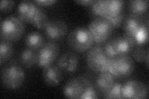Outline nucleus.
<instances>
[{
  "mask_svg": "<svg viewBox=\"0 0 149 99\" xmlns=\"http://www.w3.org/2000/svg\"><path fill=\"white\" fill-rule=\"evenodd\" d=\"M67 41L74 51L80 53L89 50L95 42L90 30L85 27L73 29L69 33Z\"/></svg>",
  "mask_w": 149,
  "mask_h": 99,
  "instance_id": "f257e3e1",
  "label": "nucleus"
},
{
  "mask_svg": "<svg viewBox=\"0 0 149 99\" xmlns=\"http://www.w3.org/2000/svg\"><path fill=\"white\" fill-rule=\"evenodd\" d=\"M25 32V25L18 17L11 16L1 23V38L10 42L19 40Z\"/></svg>",
  "mask_w": 149,
  "mask_h": 99,
  "instance_id": "f03ea898",
  "label": "nucleus"
},
{
  "mask_svg": "<svg viewBox=\"0 0 149 99\" xmlns=\"http://www.w3.org/2000/svg\"><path fill=\"white\" fill-rule=\"evenodd\" d=\"M134 70V63L129 55H118L110 60L108 71L114 78L124 79L132 74Z\"/></svg>",
  "mask_w": 149,
  "mask_h": 99,
  "instance_id": "7ed1b4c3",
  "label": "nucleus"
},
{
  "mask_svg": "<svg viewBox=\"0 0 149 99\" xmlns=\"http://www.w3.org/2000/svg\"><path fill=\"white\" fill-rule=\"evenodd\" d=\"M88 30L93 37L94 42L98 45H101L109 40L114 29L106 19L98 17L90 23Z\"/></svg>",
  "mask_w": 149,
  "mask_h": 99,
  "instance_id": "20e7f679",
  "label": "nucleus"
},
{
  "mask_svg": "<svg viewBox=\"0 0 149 99\" xmlns=\"http://www.w3.org/2000/svg\"><path fill=\"white\" fill-rule=\"evenodd\" d=\"M110 60L100 45L91 47L86 55L88 67L97 73L108 71Z\"/></svg>",
  "mask_w": 149,
  "mask_h": 99,
  "instance_id": "39448f33",
  "label": "nucleus"
},
{
  "mask_svg": "<svg viewBox=\"0 0 149 99\" xmlns=\"http://www.w3.org/2000/svg\"><path fill=\"white\" fill-rule=\"evenodd\" d=\"M25 79V73L19 66L10 64L1 71V81L9 90H16L21 87Z\"/></svg>",
  "mask_w": 149,
  "mask_h": 99,
  "instance_id": "423d86ee",
  "label": "nucleus"
},
{
  "mask_svg": "<svg viewBox=\"0 0 149 99\" xmlns=\"http://www.w3.org/2000/svg\"><path fill=\"white\" fill-rule=\"evenodd\" d=\"M91 84L89 80L84 77L73 78L65 84L63 89L64 96L69 98L80 99L86 88Z\"/></svg>",
  "mask_w": 149,
  "mask_h": 99,
  "instance_id": "0eeeda50",
  "label": "nucleus"
},
{
  "mask_svg": "<svg viewBox=\"0 0 149 99\" xmlns=\"http://www.w3.org/2000/svg\"><path fill=\"white\" fill-rule=\"evenodd\" d=\"M37 53V66L40 68H44L52 64L58 57L59 54L58 46L54 42H47Z\"/></svg>",
  "mask_w": 149,
  "mask_h": 99,
  "instance_id": "6e6552de",
  "label": "nucleus"
},
{
  "mask_svg": "<svg viewBox=\"0 0 149 99\" xmlns=\"http://www.w3.org/2000/svg\"><path fill=\"white\" fill-rule=\"evenodd\" d=\"M147 95V87L141 82L129 81L123 84V98H145Z\"/></svg>",
  "mask_w": 149,
  "mask_h": 99,
  "instance_id": "1a4fd4ad",
  "label": "nucleus"
},
{
  "mask_svg": "<svg viewBox=\"0 0 149 99\" xmlns=\"http://www.w3.org/2000/svg\"><path fill=\"white\" fill-rule=\"evenodd\" d=\"M41 8L35 3L30 1H22L19 4L17 12L18 17L24 22L32 24Z\"/></svg>",
  "mask_w": 149,
  "mask_h": 99,
  "instance_id": "9d476101",
  "label": "nucleus"
},
{
  "mask_svg": "<svg viewBox=\"0 0 149 99\" xmlns=\"http://www.w3.org/2000/svg\"><path fill=\"white\" fill-rule=\"evenodd\" d=\"M46 36L50 40H60L67 35L68 27L64 21L59 19L49 21L45 28Z\"/></svg>",
  "mask_w": 149,
  "mask_h": 99,
  "instance_id": "9b49d317",
  "label": "nucleus"
},
{
  "mask_svg": "<svg viewBox=\"0 0 149 99\" xmlns=\"http://www.w3.org/2000/svg\"><path fill=\"white\" fill-rule=\"evenodd\" d=\"M145 24V19L143 20V18L141 16L135 15L130 13L124 17L122 24L124 35L129 38H131Z\"/></svg>",
  "mask_w": 149,
  "mask_h": 99,
  "instance_id": "f8f14e48",
  "label": "nucleus"
},
{
  "mask_svg": "<svg viewBox=\"0 0 149 99\" xmlns=\"http://www.w3.org/2000/svg\"><path fill=\"white\" fill-rule=\"evenodd\" d=\"M124 3L121 0H100V17L108 19L123 12Z\"/></svg>",
  "mask_w": 149,
  "mask_h": 99,
  "instance_id": "ddd939ff",
  "label": "nucleus"
},
{
  "mask_svg": "<svg viewBox=\"0 0 149 99\" xmlns=\"http://www.w3.org/2000/svg\"><path fill=\"white\" fill-rule=\"evenodd\" d=\"M78 63L79 58L78 55L72 51H68L60 56L57 65L65 72L73 73L77 69Z\"/></svg>",
  "mask_w": 149,
  "mask_h": 99,
  "instance_id": "4468645a",
  "label": "nucleus"
},
{
  "mask_svg": "<svg viewBox=\"0 0 149 99\" xmlns=\"http://www.w3.org/2000/svg\"><path fill=\"white\" fill-rule=\"evenodd\" d=\"M45 83L49 86H56L62 81L63 74L57 65H49L44 68L42 72Z\"/></svg>",
  "mask_w": 149,
  "mask_h": 99,
  "instance_id": "2eb2a0df",
  "label": "nucleus"
},
{
  "mask_svg": "<svg viewBox=\"0 0 149 99\" xmlns=\"http://www.w3.org/2000/svg\"><path fill=\"white\" fill-rule=\"evenodd\" d=\"M111 40L118 56L129 55L135 47L132 40L125 35L114 37Z\"/></svg>",
  "mask_w": 149,
  "mask_h": 99,
  "instance_id": "dca6fc26",
  "label": "nucleus"
},
{
  "mask_svg": "<svg viewBox=\"0 0 149 99\" xmlns=\"http://www.w3.org/2000/svg\"><path fill=\"white\" fill-rule=\"evenodd\" d=\"M115 82L114 77L109 71L102 72L96 80V87L100 92L104 94L108 92Z\"/></svg>",
  "mask_w": 149,
  "mask_h": 99,
  "instance_id": "f3484780",
  "label": "nucleus"
},
{
  "mask_svg": "<svg viewBox=\"0 0 149 99\" xmlns=\"http://www.w3.org/2000/svg\"><path fill=\"white\" fill-rule=\"evenodd\" d=\"M25 43L28 48L36 50L40 49L44 44V39L39 32H31L26 35Z\"/></svg>",
  "mask_w": 149,
  "mask_h": 99,
  "instance_id": "a211bd4d",
  "label": "nucleus"
},
{
  "mask_svg": "<svg viewBox=\"0 0 149 99\" xmlns=\"http://www.w3.org/2000/svg\"><path fill=\"white\" fill-rule=\"evenodd\" d=\"M21 64L27 68H30L37 64V53L35 50L27 48L22 50L20 55Z\"/></svg>",
  "mask_w": 149,
  "mask_h": 99,
  "instance_id": "6ab92c4d",
  "label": "nucleus"
},
{
  "mask_svg": "<svg viewBox=\"0 0 149 99\" xmlns=\"http://www.w3.org/2000/svg\"><path fill=\"white\" fill-rule=\"evenodd\" d=\"M14 53V48L11 42L1 39L0 43V64L10 59Z\"/></svg>",
  "mask_w": 149,
  "mask_h": 99,
  "instance_id": "aec40b11",
  "label": "nucleus"
},
{
  "mask_svg": "<svg viewBox=\"0 0 149 99\" xmlns=\"http://www.w3.org/2000/svg\"><path fill=\"white\" fill-rule=\"evenodd\" d=\"M148 1L147 0H132L129 2L130 13L135 15L142 16L148 9Z\"/></svg>",
  "mask_w": 149,
  "mask_h": 99,
  "instance_id": "412c9836",
  "label": "nucleus"
},
{
  "mask_svg": "<svg viewBox=\"0 0 149 99\" xmlns=\"http://www.w3.org/2000/svg\"><path fill=\"white\" fill-rule=\"evenodd\" d=\"M148 26L146 24H143L136 34L129 38L133 42L135 47L144 45L148 42Z\"/></svg>",
  "mask_w": 149,
  "mask_h": 99,
  "instance_id": "4be33fe9",
  "label": "nucleus"
},
{
  "mask_svg": "<svg viewBox=\"0 0 149 99\" xmlns=\"http://www.w3.org/2000/svg\"><path fill=\"white\" fill-rule=\"evenodd\" d=\"M49 21L47 16L42 9H40L31 24L39 29H44Z\"/></svg>",
  "mask_w": 149,
  "mask_h": 99,
  "instance_id": "5701e85b",
  "label": "nucleus"
},
{
  "mask_svg": "<svg viewBox=\"0 0 149 99\" xmlns=\"http://www.w3.org/2000/svg\"><path fill=\"white\" fill-rule=\"evenodd\" d=\"M132 57L137 62H145V60L148 56V50L143 45L135 47L132 51Z\"/></svg>",
  "mask_w": 149,
  "mask_h": 99,
  "instance_id": "b1692460",
  "label": "nucleus"
},
{
  "mask_svg": "<svg viewBox=\"0 0 149 99\" xmlns=\"http://www.w3.org/2000/svg\"><path fill=\"white\" fill-rule=\"evenodd\" d=\"M123 84L119 82H114L109 90L104 93L105 98H123L122 96Z\"/></svg>",
  "mask_w": 149,
  "mask_h": 99,
  "instance_id": "393cba45",
  "label": "nucleus"
},
{
  "mask_svg": "<svg viewBox=\"0 0 149 99\" xmlns=\"http://www.w3.org/2000/svg\"><path fill=\"white\" fill-rule=\"evenodd\" d=\"M124 17V14L123 12L117 16L106 19L109 22L113 29H118V28L120 27V26H122Z\"/></svg>",
  "mask_w": 149,
  "mask_h": 99,
  "instance_id": "a878e982",
  "label": "nucleus"
},
{
  "mask_svg": "<svg viewBox=\"0 0 149 99\" xmlns=\"http://www.w3.org/2000/svg\"><path fill=\"white\" fill-rule=\"evenodd\" d=\"M98 97L96 91L92 85L88 86L80 97V99H94Z\"/></svg>",
  "mask_w": 149,
  "mask_h": 99,
  "instance_id": "bb28decb",
  "label": "nucleus"
},
{
  "mask_svg": "<svg viewBox=\"0 0 149 99\" xmlns=\"http://www.w3.org/2000/svg\"><path fill=\"white\" fill-rule=\"evenodd\" d=\"M103 49L106 55L111 59L118 56L113 46V44H112V42L111 39L109 40L107 42H106L104 46H103Z\"/></svg>",
  "mask_w": 149,
  "mask_h": 99,
  "instance_id": "cd10ccee",
  "label": "nucleus"
},
{
  "mask_svg": "<svg viewBox=\"0 0 149 99\" xmlns=\"http://www.w3.org/2000/svg\"><path fill=\"white\" fill-rule=\"evenodd\" d=\"M15 2L14 1H6L3 0L1 1L0 4V9L3 12H8L12 10L14 6H15Z\"/></svg>",
  "mask_w": 149,
  "mask_h": 99,
  "instance_id": "c85d7f7f",
  "label": "nucleus"
},
{
  "mask_svg": "<svg viewBox=\"0 0 149 99\" xmlns=\"http://www.w3.org/2000/svg\"><path fill=\"white\" fill-rule=\"evenodd\" d=\"M56 2H57L56 0H37V1H34V3L37 4V5L44 6H51L55 4Z\"/></svg>",
  "mask_w": 149,
  "mask_h": 99,
  "instance_id": "c756f323",
  "label": "nucleus"
},
{
  "mask_svg": "<svg viewBox=\"0 0 149 99\" xmlns=\"http://www.w3.org/2000/svg\"><path fill=\"white\" fill-rule=\"evenodd\" d=\"M94 1L95 0H77L74 2L83 6H90Z\"/></svg>",
  "mask_w": 149,
  "mask_h": 99,
  "instance_id": "7c9ffc66",
  "label": "nucleus"
}]
</instances>
